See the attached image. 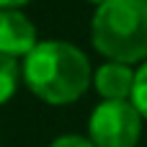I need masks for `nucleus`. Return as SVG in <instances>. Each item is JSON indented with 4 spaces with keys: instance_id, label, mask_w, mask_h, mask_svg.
I'll list each match as a JSON object with an SVG mask.
<instances>
[{
    "instance_id": "f257e3e1",
    "label": "nucleus",
    "mask_w": 147,
    "mask_h": 147,
    "mask_svg": "<svg viewBox=\"0 0 147 147\" xmlns=\"http://www.w3.org/2000/svg\"><path fill=\"white\" fill-rule=\"evenodd\" d=\"M21 78L28 90L47 103L62 106L78 101L90 85L88 57L67 41H39L26 57Z\"/></svg>"
},
{
    "instance_id": "f03ea898",
    "label": "nucleus",
    "mask_w": 147,
    "mask_h": 147,
    "mask_svg": "<svg viewBox=\"0 0 147 147\" xmlns=\"http://www.w3.org/2000/svg\"><path fill=\"white\" fill-rule=\"evenodd\" d=\"M93 47L111 62L147 59V0H109L93 16Z\"/></svg>"
},
{
    "instance_id": "7ed1b4c3",
    "label": "nucleus",
    "mask_w": 147,
    "mask_h": 147,
    "mask_svg": "<svg viewBox=\"0 0 147 147\" xmlns=\"http://www.w3.org/2000/svg\"><path fill=\"white\" fill-rule=\"evenodd\" d=\"M88 134L96 147H137L142 116L132 101H101L90 114Z\"/></svg>"
},
{
    "instance_id": "20e7f679",
    "label": "nucleus",
    "mask_w": 147,
    "mask_h": 147,
    "mask_svg": "<svg viewBox=\"0 0 147 147\" xmlns=\"http://www.w3.org/2000/svg\"><path fill=\"white\" fill-rule=\"evenodd\" d=\"M36 44V28L23 13H18V8L0 10V54L13 59L26 57Z\"/></svg>"
},
{
    "instance_id": "39448f33",
    "label": "nucleus",
    "mask_w": 147,
    "mask_h": 147,
    "mask_svg": "<svg viewBox=\"0 0 147 147\" xmlns=\"http://www.w3.org/2000/svg\"><path fill=\"white\" fill-rule=\"evenodd\" d=\"M93 85L103 101H129L134 88V70L121 62H106L96 70Z\"/></svg>"
},
{
    "instance_id": "423d86ee",
    "label": "nucleus",
    "mask_w": 147,
    "mask_h": 147,
    "mask_svg": "<svg viewBox=\"0 0 147 147\" xmlns=\"http://www.w3.org/2000/svg\"><path fill=\"white\" fill-rule=\"evenodd\" d=\"M18 80H21V67L13 57H5L0 54V106L8 103L18 88Z\"/></svg>"
},
{
    "instance_id": "0eeeda50",
    "label": "nucleus",
    "mask_w": 147,
    "mask_h": 147,
    "mask_svg": "<svg viewBox=\"0 0 147 147\" xmlns=\"http://www.w3.org/2000/svg\"><path fill=\"white\" fill-rule=\"evenodd\" d=\"M132 106L137 109V114L147 119V62L134 72V88H132Z\"/></svg>"
},
{
    "instance_id": "6e6552de",
    "label": "nucleus",
    "mask_w": 147,
    "mask_h": 147,
    "mask_svg": "<svg viewBox=\"0 0 147 147\" xmlns=\"http://www.w3.org/2000/svg\"><path fill=\"white\" fill-rule=\"evenodd\" d=\"M49 147H96L90 140L85 137H78V134H65V137H57Z\"/></svg>"
},
{
    "instance_id": "1a4fd4ad",
    "label": "nucleus",
    "mask_w": 147,
    "mask_h": 147,
    "mask_svg": "<svg viewBox=\"0 0 147 147\" xmlns=\"http://www.w3.org/2000/svg\"><path fill=\"white\" fill-rule=\"evenodd\" d=\"M23 3H28V0H0V10H13V8H18Z\"/></svg>"
},
{
    "instance_id": "9d476101",
    "label": "nucleus",
    "mask_w": 147,
    "mask_h": 147,
    "mask_svg": "<svg viewBox=\"0 0 147 147\" xmlns=\"http://www.w3.org/2000/svg\"><path fill=\"white\" fill-rule=\"evenodd\" d=\"M90 3H96V5H103V3H109V0H90Z\"/></svg>"
}]
</instances>
